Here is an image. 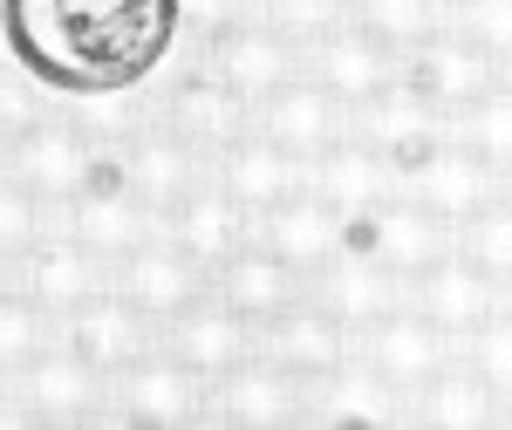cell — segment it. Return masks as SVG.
I'll return each mask as SVG.
<instances>
[{"label": "cell", "mask_w": 512, "mask_h": 430, "mask_svg": "<svg viewBox=\"0 0 512 430\" xmlns=\"http://www.w3.org/2000/svg\"><path fill=\"white\" fill-rule=\"evenodd\" d=\"M212 294H219L239 321H253V328H260V321H274L287 301H301V294H308V274H294V267L274 260L260 239H246L233 260H219V267H212Z\"/></svg>", "instance_id": "cell-28"}, {"label": "cell", "mask_w": 512, "mask_h": 430, "mask_svg": "<svg viewBox=\"0 0 512 430\" xmlns=\"http://www.w3.org/2000/svg\"><path fill=\"white\" fill-rule=\"evenodd\" d=\"M110 287H117V294H123L137 314H144L151 328H164L171 314L192 308L212 280H205V267H192V260L171 246V233L158 226V233H144V239H137V246L117 260V267H110Z\"/></svg>", "instance_id": "cell-7"}, {"label": "cell", "mask_w": 512, "mask_h": 430, "mask_svg": "<svg viewBox=\"0 0 512 430\" xmlns=\"http://www.w3.org/2000/svg\"><path fill=\"white\" fill-rule=\"evenodd\" d=\"M158 342L178 355L185 369H192L198 383H219V376L233 369L239 355H253V321H239V314L226 308V301H219L212 287H205L192 308L171 314V321L158 328Z\"/></svg>", "instance_id": "cell-18"}, {"label": "cell", "mask_w": 512, "mask_h": 430, "mask_svg": "<svg viewBox=\"0 0 512 430\" xmlns=\"http://www.w3.org/2000/svg\"><path fill=\"white\" fill-rule=\"evenodd\" d=\"M410 424H437V430H492L506 424V390H492L465 355H451L424 390L410 396Z\"/></svg>", "instance_id": "cell-30"}, {"label": "cell", "mask_w": 512, "mask_h": 430, "mask_svg": "<svg viewBox=\"0 0 512 430\" xmlns=\"http://www.w3.org/2000/svg\"><path fill=\"white\" fill-rule=\"evenodd\" d=\"M253 130H260V137H274L287 157H301V164H308V157H321L342 130H349V110H342V103H335L308 69H294L274 96H260V103H253Z\"/></svg>", "instance_id": "cell-13"}, {"label": "cell", "mask_w": 512, "mask_h": 430, "mask_svg": "<svg viewBox=\"0 0 512 430\" xmlns=\"http://www.w3.org/2000/svg\"><path fill=\"white\" fill-rule=\"evenodd\" d=\"M0 164H7V144H0Z\"/></svg>", "instance_id": "cell-46"}, {"label": "cell", "mask_w": 512, "mask_h": 430, "mask_svg": "<svg viewBox=\"0 0 512 430\" xmlns=\"http://www.w3.org/2000/svg\"><path fill=\"white\" fill-rule=\"evenodd\" d=\"M465 41H478L492 62L512 55V0H458V21H451Z\"/></svg>", "instance_id": "cell-38"}, {"label": "cell", "mask_w": 512, "mask_h": 430, "mask_svg": "<svg viewBox=\"0 0 512 430\" xmlns=\"http://www.w3.org/2000/svg\"><path fill=\"white\" fill-rule=\"evenodd\" d=\"M506 417H512V390H506Z\"/></svg>", "instance_id": "cell-45"}, {"label": "cell", "mask_w": 512, "mask_h": 430, "mask_svg": "<svg viewBox=\"0 0 512 430\" xmlns=\"http://www.w3.org/2000/svg\"><path fill=\"white\" fill-rule=\"evenodd\" d=\"M164 233H171V246H178L192 267H205V280H212V267H219V260H233L239 246L253 239V219L219 192V178H198L192 192L164 212Z\"/></svg>", "instance_id": "cell-24"}, {"label": "cell", "mask_w": 512, "mask_h": 430, "mask_svg": "<svg viewBox=\"0 0 512 430\" xmlns=\"http://www.w3.org/2000/svg\"><path fill=\"white\" fill-rule=\"evenodd\" d=\"M458 355L472 362L492 390H512V308H506V301H499V308H492V314L472 328V335L458 342Z\"/></svg>", "instance_id": "cell-36"}, {"label": "cell", "mask_w": 512, "mask_h": 430, "mask_svg": "<svg viewBox=\"0 0 512 430\" xmlns=\"http://www.w3.org/2000/svg\"><path fill=\"white\" fill-rule=\"evenodd\" d=\"M41 233H62V205H48L35 185H21V178L0 164V260L14 267Z\"/></svg>", "instance_id": "cell-31"}, {"label": "cell", "mask_w": 512, "mask_h": 430, "mask_svg": "<svg viewBox=\"0 0 512 430\" xmlns=\"http://www.w3.org/2000/svg\"><path fill=\"white\" fill-rule=\"evenodd\" d=\"M499 82H506V89H512V55H506V62H499Z\"/></svg>", "instance_id": "cell-40"}, {"label": "cell", "mask_w": 512, "mask_h": 430, "mask_svg": "<svg viewBox=\"0 0 512 430\" xmlns=\"http://www.w3.org/2000/svg\"><path fill=\"white\" fill-rule=\"evenodd\" d=\"M349 130L362 137V144L383 151V164L396 171V185H403V171H417V164L451 137V117L437 110L424 89H410V82L396 76L383 96H369L362 110H349Z\"/></svg>", "instance_id": "cell-5"}, {"label": "cell", "mask_w": 512, "mask_h": 430, "mask_svg": "<svg viewBox=\"0 0 512 430\" xmlns=\"http://www.w3.org/2000/svg\"><path fill=\"white\" fill-rule=\"evenodd\" d=\"M396 76L410 82V89H424L444 117H458L472 96H485V89L499 82V62H492L478 41H465L458 28H431L424 41H410V48L396 55Z\"/></svg>", "instance_id": "cell-9"}, {"label": "cell", "mask_w": 512, "mask_h": 430, "mask_svg": "<svg viewBox=\"0 0 512 430\" xmlns=\"http://www.w3.org/2000/svg\"><path fill=\"white\" fill-rule=\"evenodd\" d=\"M212 390V410H205V424H233V430H280V424H301V383L267 362V355H239L233 369L219 376V383H205Z\"/></svg>", "instance_id": "cell-12"}, {"label": "cell", "mask_w": 512, "mask_h": 430, "mask_svg": "<svg viewBox=\"0 0 512 430\" xmlns=\"http://www.w3.org/2000/svg\"><path fill=\"white\" fill-rule=\"evenodd\" d=\"M301 69H308L342 110H362L369 96H383L396 82V48L383 35H369L362 21H342V28H328L315 48H301Z\"/></svg>", "instance_id": "cell-10"}, {"label": "cell", "mask_w": 512, "mask_h": 430, "mask_svg": "<svg viewBox=\"0 0 512 430\" xmlns=\"http://www.w3.org/2000/svg\"><path fill=\"white\" fill-rule=\"evenodd\" d=\"M253 21H267L280 41L294 48H315L328 28L349 21V0H253Z\"/></svg>", "instance_id": "cell-35"}, {"label": "cell", "mask_w": 512, "mask_h": 430, "mask_svg": "<svg viewBox=\"0 0 512 430\" xmlns=\"http://www.w3.org/2000/svg\"><path fill=\"white\" fill-rule=\"evenodd\" d=\"M55 335H62V342H69L82 362H96L103 376H117L123 362H137V355L158 342V328L130 308L117 287H96L89 301H76V308L55 321Z\"/></svg>", "instance_id": "cell-16"}, {"label": "cell", "mask_w": 512, "mask_h": 430, "mask_svg": "<svg viewBox=\"0 0 512 430\" xmlns=\"http://www.w3.org/2000/svg\"><path fill=\"white\" fill-rule=\"evenodd\" d=\"M48 342H55V314L41 308L21 280H7L0 287V376H14L21 362H35Z\"/></svg>", "instance_id": "cell-33"}, {"label": "cell", "mask_w": 512, "mask_h": 430, "mask_svg": "<svg viewBox=\"0 0 512 430\" xmlns=\"http://www.w3.org/2000/svg\"><path fill=\"white\" fill-rule=\"evenodd\" d=\"M212 164H219V171H212V178H219V192L233 198L246 219H260L267 205H280L287 192H301V185H308V164H301V157H287L274 137H260V130H239Z\"/></svg>", "instance_id": "cell-23"}, {"label": "cell", "mask_w": 512, "mask_h": 430, "mask_svg": "<svg viewBox=\"0 0 512 430\" xmlns=\"http://www.w3.org/2000/svg\"><path fill=\"white\" fill-rule=\"evenodd\" d=\"M308 185H315L342 219H355V212H369V205H383V198L396 192V171L383 164L376 144H362L355 130H342L321 157H308Z\"/></svg>", "instance_id": "cell-29"}, {"label": "cell", "mask_w": 512, "mask_h": 430, "mask_svg": "<svg viewBox=\"0 0 512 430\" xmlns=\"http://www.w3.org/2000/svg\"><path fill=\"white\" fill-rule=\"evenodd\" d=\"M308 294H315V301L335 314L349 335H362L369 321H383V314L403 301V280H396L369 246H349V239H342V246L328 253V267L308 274Z\"/></svg>", "instance_id": "cell-15"}, {"label": "cell", "mask_w": 512, "mask_h": 430, "mask_svg": "<svg viewBox=\"0 0 512 430\" xmlns=\"http://www.w3.org/2000/svg\"><path fill=\"white\" fill-rule=\"evenodd\" d=\"M506 308H512V280H506Z\"/></svg>", "instance_id": "cell-44"}, {"label": "cell", "mask_w": 512, "mask_h": 430, "mask_svg": "<svg viewBox=\"0 0 512 430\" xmlns=\"http://www.w3.org/2000/svg\"><path fill=\"white\" fill-rule=\"evenodd\" d=\"M451 137L472 144V151L506 178V171H512V89H506V82H492L485 96H472V103L451 117Z\"/></svg>", "instance_id": "cell-32"}, {"label": "cell", "mask_w": 512, "mask_h": 430, "mask_svg": "<svg viewBox=\"0 0 512 430\" xmlns=\"http://www.w3.org/2000/svg\"><path fill=\"white\" fill-rule=\"evenodd\" d=\"M0 403H7V376H0Z\"/></svg>", "instance_id": "cell-43"}, {"label": "cell", "mask_w": 512, "mask_h": 430, "mask_svg": "<svg viewBox=\"0 0 512 430\" xmlns=\"http://www.w3.org/2000/svg\"><path fill=\"white\" fill-rule=\"evenodd\" d=\"M185 0H0V48L48 96H130L171 62Z\"/></svg>", "instance_id": "cell-1"}, {"label": "cell", "mask_w": 512, "mask_h": 430, "mask_svg": "<svg viewBox=\"0 0 512 430\" xmlns=\"http://www.w3.org/2000/svg\"><path fill=\"white\" fill-rule=\"evenodd\" d=\"M158 117L171 123V130L192 144V151H205V164H212V157L226 151L239 130H253V103H246L239 89H226V82L205 69V76H185L171 96H164Z\"/></svg>", "instance_id": "cell-27"}, {"label": "cell", "mask_w": 512, "mask_h": 430, "mask_svg": "<svg viewBox=\"0 0 512 430\" xmlns=\"http://www.w3.org/2000/svg\"><path fill=\"white\" fill-rule=\"evenodd\" d=\"M451 246H458V253L472 260L478 274H492L499 287H506V280H512V198L499 192L492 205H478L472 219H465V226L451 233Z\"/></svg>", "instance_id": "cell-34"}, {"label": "cell", "mask_w": 512, "mask_h": 430, "mask_svg": "<svg viewBox=\"0 0 512 430\" xmlns=\"http://www.w3.org/2000/svg\"><path fill=\"white\" fill-rule=\"evenodd\" d=\"M301 69V48L294 41H280L267 21H253V14H239L226 21L219 35H212V76L239 89L246 103H260V96H274L280 82Z\"/></svg>", "instance_id": "cell-22"}, {"label": "cell", "mask_w": 512, "mask_h": 430, "mask_svg": "<svg viewBox=\"0 0 512 430\" xmlns=\"http://www.w3.org/2000/svg\"><path fill=\"white\" fill-rule=\"evenodd\" d=\"M499 185H506V178H499V171H492L472 144H458V137H444V144H437L417 171H403V192L424 198V205H431L451 233L472 219L478 205H492V198H499Z\"/></svg>", "instance_id": "cell-17"}, {"label": "cell", "mask_w": 512, "mask_h": 430, "mask_svg": "<svg viewBox=\"0 0 512 430\" xmlns=\"http://www.w3.org/2000/svg\"><path fill=\"white\" fill-rule=\"evenodd\" d=\"M62 233L82 239L89 253H103V260L117 267L144 233H158V212L130 192V185H82V192L62 205Z\"/></svg>", "instance_id": "cell-26"}, {"label": "cell", "mask_w": 512, "mask_h": 430, "mask_svg": "<svg viewBox=\"0 0 512 430\" xmlns=\"http://www.w3.org/2000/svg\"><path fill=\"white\" fill-rule=\"evenodd\" d=\"M89 164H96V144L62 117H35L28 130L7 137V171L21 185H35L48 205H69L89 185Z\"/></svg>", "instance_id": "cell-14"}, {"label": "cell", "mask_w": 512, "mask_h": 430, "mask_svg": "<svg viewBox=\"0 0 512 430\" xmlns=\"http://www.w3.org/2000/svg\"><path fill=\"white\" fill-rule=\"evenodd\" d=\"M499 192H506V198H512V171H506V185H499Z\"/></svg>", "instance_id": "cell-42"}, {"label": "cell", "mask_w": 512, "mask_h": 430, "mask_svg": "<svg viewBox=\"0 0 512 430\" xmlns=\"http://www.w3.org/2000/svg\"><path fill=\"white\" fill-rule=\"evenodd\" d=\"M355 349L369 355V362L390 376L396 390H403V403H410V396H417V390H424V383L437 376V369L458 355V342H451V335L437 328L431 314H424L417 301H410V294H403V301H396L383 321H369V328L355 335Z\"/></svg>", "instance_id": "cell-8"}, {"label": "cell", "mask_w": 512, "mask_h": 430, "mask_svg": "<svg viewBox=\"0 0 512 430\" xmlns=\"http://www.w3.org/2000/svg\"><path fill=\"white\" fill-rule=\"evenodd\" d=\"M403 294H410L417 308L431 314V321L444 328V335H451V342H465L478 321H485V314L506 301V287H499L492 274H478L472 260L458 253V246H444V253H437V260H431V267H424L417 280H410Z\"/></svg>", "instance_id": "cell-21"}, {"label": "cell", "mask_w": 512, "mask_h": 430, "mask_svg": "<svg viewBox=\"0 0 512 430\" xmlns=\"http://www.w3.org/2000/svg\"><path fill=\"white\" fill-rule=\"evenodd\" d=\"M342 239H349V246H369V253H376V260H383V267H390V274L410 287V280H417V274L437 260V253L451 246V226L437 219L424 198H410L403 185H396L383 205L355 212L349 226H342Z\"/></svg>", "instance_id": "cell-4"}, {"label": "cell", "mask_w": 512, "mask_h": 430, "mask_svg": "<svg viewBox=\"0 0 512 430\" xmlns=\"http://www.w3.org/2000/svg\"><path fill=\"white\" fill-rule=\"evenodd\" d=\"M14 280H21L41 308L62 321L76 301H89L96 287H110V260H103V253H89V246L69 239V233H41L35 246L14 260Z\"/></svg>", "instance_id": "cell-25"}, {"label": "cell", "mask_w": 512, "mask_h": 430, "mask_svg": "<svg viewBox=\"0 0 512 430\" xmlns=\"http://www.w3.org/2000/svg\"><path fill=\"white\" fill-rule=\"evenodd\" d=\"M7 403L28 424H96V417H110V376L96 362H82L69 342H48L35 362H21L7 376Z\"/></svg>", "instance_id": "cell-2"}, {"label": "cell", "mask_w": 512, "mask_h": 430, "mask_svg": "<svg viewBox=\"0 0 512 430\" xmlns=\"http://www.w3.org/2000/svg\"><path fill=\"white\" fill-rule=\"evenodd\" d=\"M253 349L267 355V362H280L294 383H315V376H328V369L355 349V335L321 308L315 294H301V301H287L274 321L253 328Z\"/></svg>", "instance_id": "cell-11"}, {"label": "cell", "mask_w": 512, "mask_h": 430, "mask_svg": "<svg viewBox=\"0 0 512 430\" xmlns=\"http://www.w3.org/2000/svg\"><path fill=\"white\" fill-rule=\"evenodd\" d=\"M342 226H349V219H342L315 185H301V192H287L280 205H267V212L253 219V239H260L274 260H287L294 274H315V267H328V253L342 246Z\"/></svg>", "instance_id": "cell-20"}, {"label": "cell", "mask_w": 512, "mask_h": 430, "mask_svg": "<svg viewBox=\"0 0 512 430\" xmlns=\"http://www.w3.org/2000/svg\"><path fill=\"white\" fill-rule=\"evenodd\" d=\"M7 280H14V267H7V260H0V287H7Z\"/></svg>", "instance_id": "cell-41"}, {"label": "cell", "mask_w": 512, "mask_h": 430, "mask_svg": "<svg viewBox=\"0 0 512 430\" xmlns=\"http://www.w3.org/2000/svg\"><path fill=\"white\" fill-rule=\"evenodd\" d=\"M117 157H123V185L158 212V226H164V212L205 178V151H192L171 123H137Z\"/></svg>", "instance_id": "cell-19"}, {"label": "cell", "mask_w": 512, "mask_h": 430, "mask_svg": "<svg viewBox=\"0 0 512 430\" xmlns=\"http://www.w3.org/2000/svg\"><path fill=\"white\" fill-rule=\"evenodd\" d=\"M301 424H349V430H383V424H410V403L390 376L369 362L362 349H349L328 376L301 383Z\"/></svg>", "instance_id": "cell-6"}, {"label": "cell", "mask_w": 512, "mask_h": 430, "mask_svg": "<svg viewBox=\"0 0 512 430\" xmlns=\"http://www.w3.org/2000/svg\"><path fill=\"white\" fill-rule=\"evenodd\" d=\"M355 21H362L369 35H383L396 55H403L410 41H424L431 28H444V21H437V14H424L417 0H369V7H355Z\"/></svg>", "instance_id": "cell-37"}, {"label": "cell", "mask_w": 512, "mask_h": 430, "mask_svg": "<svg viewBox=\"0 0 512 430\" xmlns=\"http://www.w3.org/2000/svg\"><path fill=\"white\" fill-rule=\"evenodd\" d=\"M110 410L137 430H185V424H205L212 390L164 342H151L137 362H123L117 376H110Z\"/></svg>", "instance_id": "cell-3"}, {"label": "cell", "mask_w": 512, "mask_h": 430, "mask_svg": "<svg viewBox=\"0 0 512 430\" xmlns=\"http://www.w3.org/2000/svg\"><path fill=\"white\" fill-rule=\"evenodd\" d=\"M41 96H48V89H41L28 69L0 62V144H7L14 130H28V123L41 117Z\"/></svg>", "instance_id": "cell-39"}]
</instances>
